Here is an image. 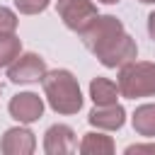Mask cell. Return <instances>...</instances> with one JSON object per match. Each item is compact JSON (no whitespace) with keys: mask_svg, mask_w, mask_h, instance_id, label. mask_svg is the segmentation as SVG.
<instances>
[{"mask_svg":"<svg viewBox=\"0 0 155 155\" xmlns=\"http://www.w3.org/2000/svg\"><path fill=\"white\" fill-rule=\"evenodd\" d=\"M41 87H44V97H46L48 107L56 114L70 116L82 109V92H80L78 78L70 70H65V68L46 70L41 78Z\"/></svg>","mask_w":155,"mask_h":155,"instance_id":"cell-1","label":"cell"},{"mask_svg":"<svg viewBox=\"0 0 155 155\" xmlns=\"http://www.w3.org/2000/svg\"><path fill=\"white\" fill-rule=\"evenodd\" d=\"M119 92L126 99L155 97V63L150 61H131L119 68Z\"/></svg>","mask_w":155,"mask_h":155,"instance_id":"cell-2","label":"cell"},{"mask_svg":"<svg viewBox=\"0 0 155 155\" xmlns=\"http://www.w3.org/2000/svg\"><path fill=\"white\" fill-rule=\"evenodd\" d=\"M126 29H124V24H121V19L119 17H114V15H97L94 19H90V24L85 27V29H80L78 34H80V39H82V44L97 56L102 48H107L116 36H121Z\"/></svg>","mask_w":155,"mask_h":155,"instance_id":"cell-3","label":"cell"},{"mask_svg":"<svg viewBox=\"0 0 155 155\" xmlns=\"http://www.w3.org/2000/svg\"><path fill=\"white\" fill-rule=\"evenodd\" d=\"M56 10H58V17L63 19V24L73 31L85 29L90 24V19H94L99 15L94 0H58Z\"/></svg>","mask_w":155,"mask_h":155,"instance_id":"cell-4","label":"cell"},{"mask_svg":"<svg viewBox=\"0 0 155 155\" xmlns=\"http://www.w3.org/2000/svg\"><path fill=\"white\" fill-rule=\"evenodd\" d=\"M46 61L39 53H19L10 65H7V78L15 85H27V82H39L46 73Z\"/></svg>","mask_w":155,"mask_h":155,"instance_id":"cell-5","label":"cell"},{"mask_svg":"<svg viewBox=\"0 0 155 155\" xmlns=\"http://www.w3.org/2000/svg\"><path fill=\"white\" fill-rule=\"evenodd\" d=\"M138 58V46H136V39L128 36L126 31L121 36H116L107 48H102L97 53V61L104 65V68H121L131 61Z\"/></svg>","mask_w":155,"mask_h":155,"instance_id":"cell-6","label":"cell"},{"mask_svg":"<svg viewBox=\"0 0 155 155\" xmlns=\"http://www.w3.org/2000/svg\"><path fill=\"white\" fill-rule=\"evenodd\" d=\"M7 111L19 124H34L44 116V99L36 92H17L10 99Z\"/></svg>","mask_w":155,"mask_h":155,"instance_id":"cell-7","label":"cell"},{"mask_svg":"<svg viewBox=\"0 0 155 155\" xmlns=\"http://www.w3.org/2000/svg\"><path fill=\"white\" fill-rule=\"evenodd\" d=\"M78 150V136L68 124H53L44 133V153L46 155H63Z\"/></svg>","mask_w":155,"mask_h":155,"instance_id":"cell-8","label":"cell"},{"mask_svg":"<svg viewBox=\"0 0 155 155\" xmlns=\"http://www.w3.org/2000/svg\"><path fill=\"white\" fill-rule=\"evenodd\" d=\"M0 150L5 155H31L36 150V136L27 126H12L2 133Z\"/></svg>","mask_w":155,"mask_h":155,"instance_id":"cell-9","label":"cell"},{"mask_svg":"<svg viewBox=\"0 0 155 155\" xmlns=\"http://www.w3.org/2000/svg\"><path fill=\"white\" fill-rule=\"evenodd\" d=\"M87 121L90 126L99 128V131H119L124 124H126V109L116 102V104H104V107H97L87 114Z\"/></svg>","mask_w":155,"mask_h":155,"instance_id":"cell-10","label":"cell"},{"mask_svg":"<svg viewBox=\"0 0 155 155\" xmlns=\"http://www.w3.org/2000/svg\"><path fill=\"white\" fill-rule=\"evenodd\" d=\"M78 150L82 155H111L116 150V143L111 136H107L104 131H90L82 136Z\"/></svg>","mask_w":155,"mask_h":155,"instance_id":"cell-11","label":"cell"},{"mask_svg":"<svg viewBox=\"0 0 155 155\" xmlns=\"http://www.w3.org/2000/svg\"><path fill=\"white\" fill-rule=\"evenodd\" d=\"M121 97L119 92V85L109 78H94L90 82V99L97 104V107H104V104H116Z\"/></svg>","mask_w":155,"mask_h":155,"instance_id":"cell-12","label":"cell"},{"mask_svg":"<svg viewBox=\"0 0 155 155\" xmlns=\"http://www.w3.org/2000/svg\"><path fill=\"white\" fill-rule=\"evenodd\" d=\"M133 131L143 138H155V104H140L136 107L131 116Z\"/></svg>","mask_w":155,"mask_h":155,"instance_id":"cell-13","label":"cell"},{"mask_svg":"<svg viewBox=\"0 0 155 155\" xmlns=\"http://www.w3.org/2000/svg\"><path fill=\"white\" fill-rule=\"evenodd\" d=\"M22 53V39L17 34H2L0 36V68L10 65Z\"/></svg>","mask_w":155,"mask_h":155,"instance_id":"cell-14","label":"cell"},{"mask_svg":"<svg viewBox=\"0 0 155 155\" xmlns=\"http://www.w3.org/2000/svg\"><path fill=\"white\" fill-rule=\"evenodd\" d=\"M17 24H19V17L15 10L0 5V36L2 34H15L17 31Z\"/></svg>","mask_w":155,"mask_h":155,"instance_id":"cell-15","label":"cell"},{"mask_svg":"<svg viewBox=\"0 0 155 155\" xmlns=\"http://www.w3.org/2000/svg\"><path fill=\"white\" fill-rule=\"evenodd\" d=\"M51 0H15V7L19 15H39L48 7Z\"/></svg>","mask_w":155,"mask_h":155,"instance_id":"cell-16","label":"cell"},{"mask_svg":"<svg viewBox=\"0 0 155 155\" xmlns=\"http://www.w3.org/2000/svg\"><path fill=\"white\" fill-rule=\"evenodd\" d=\"M138 153H155V143H133L126 148V155H138Z\"/></svg>","mask_w":155,"mask_h":155,"instance_id":"cell-17","label":"cell"},{"mask_svg":"<svg viewBox=\"0 0 155 155\" xmlns=\"http://www.w3.org/2000/svg\"><path fill=\"white\" fill-rule=\"evenodd\" d=\"M148 34H150V36L155 39V10H153V12L148 15Z\"/></svg>","mask_w":155,"mask_h":155,"instance_id":"cell-18","label":"cell"},{"mask_svg":"<svg viewBox=\"0 0 155 155\" xmlns=\"http://www.w3.org/2000/svg\"><path fill=\"white\" fill-rule=\"evenodd\" d=\"M97 2H104V5H116L119 0H97Z\"/></svg>","mask_w":155,"mask_h":155,"instance_id":"cell-19","label":"cell"},{"mask_svg":"<svg viewBox=\"0 0 155 155\" xmlns=\"http://www.w3.org/2000/svg\"><path fill=\"white\" fill-rule=\"evenodd\" d=\"M140 2H145V5H155V0H140Z\"/></svg>","mask_w":155,"mask_h":155,"instance_id":"cell-20","label":"cell"},{"mask_svg":"<svg viewBox=\"0 0 155 155\" xmlns=\"http://www.w3.org/2000/svg\"><path fill=\"white\" fill-rule=\"evenodd\" d=\"M0 90H2V87H0Z\"/></svg>","mask_w":155,"mask_h":155,"instance_id":"cell-21","label":"cell"}]
</instances>
